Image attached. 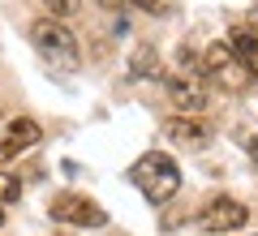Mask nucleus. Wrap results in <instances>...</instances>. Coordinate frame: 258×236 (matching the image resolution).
Returning <instances> with one entry per match:
<instances>
[{
  "label": "nucleus",
  "instance_id": "nucleus-1",
  "mask_svg": "<svg viewBox=\"0 0 258 236\" xmlns=\"http://www.w3.org/2000/svg\"><path fill=\"white\" fill-rule=\"evenodd\" d=\"M129 181L142 189V198H147L151 206H164V202H172L176 189H181V168H176L172 154L151 150V154H142L138 164L129 168Z\"/></svg>",
  "mask_w": 258,
  "mask_h": 236
},
{
  "label": "nucleus",
  "instance_id": "nucleus-2",
  "mask_svg": "<svg viewBox=\"0 0 258 236\" xmlns=\"http://www.w3.org/2000/svg\"><path fill=\"white\" fill-rule=\"evenodd\" d=\"M30 39H35L39 56H43V60L52 64V69H64V73H74L78 64H82V52H78V39H74V30L64 26L60 18H43V22H35Z\"/></svg>",
  "mask_w": 258,
  "mask_h": 236
},
{
  "label": "nucleus",
  "instance_id": "nucleus-3",
  "mask_svg": "<svg viewBox=\"0 0 258 236\" xmlns=\"http://www.w3.org/2000/svg\"><path fill=\"white\" fill-rule=\"evenodd\" d=\"M198 69H203L207 77H215V82H224L228 91H241V86L249 82L245 64L232 56L228 43H207V52H203V60H198Z\"/></svg>",
  "mask_w": 258,
  "mask_h": 236
},
{
  "label": "nucleus",
  "instance_id": "nucleus-4",
  "mask_svg": "<svg viewBox=\"0 0 258 236\" xmlns=\"http://www.w3.org/2000/svg\"><path fill=\"white\" fill-rule=\"evenodd\" d=\"M249 223V210H245V202H237V198H211L203 206V215H198V227L203 232H211V236H224V232H237V227H245Z\"/></svg>",
  "mask_w": 258,
  "mask_h": 236
},
{
  "label": "nucleus",
  "instance_id": "nucleus-5",
  "mask_svg": "<svg viewBox=\"0 0 258 236\" xmlns=\"http://www.w3.org/2000/svg\"><path fill=\"white\" fill-rule=\"evenodd\" d=\"M52 219L56 223H69V227H103L108 223L103 206H95L82 193H56L52 198Z\"/></svg>",
  "mask_w": 258,
  "mask_h": 236
},
{
  "label": "nucleus",
  "instance_id": "nucleus-6",
  "mask_svg": "<svg viewBox=\"0 0 258 236\" xmlns=\"http://www.w3.org/2000/svg\"><path fill=\"white\" fill-rule=\"evenodd\" d=\"M164 133L172 137V146H181V150H207L215 137V129L207 125L198 112H181V116H172L164 125Z\"/></svg>",
  "mask_w": 258,
  "mask_h": 236
},
{
  "label": "nucleus",
  "instance_id": "nucleus-7",
  "mask_svg": "<svg viewBox=\"0 0 258 236\" xmlns=\"http://www.w3.org/2000/svg\"><path fill=\"white\" fill-rule=\"evenodd\" d=\"M39 137H43V129H39V120L30 116H18L5 125V133H0V164H9V159H18L26 146H35Z\"/></svg>",
  "mask_w": 258,
  "mask_h": 236
},
{
  "label": "nucleus",
  "instance_id": "nucleus-8",
  "mask_svg": "<svg viewBox=\"0 0 258 236\" xmlns=\"http://www.w3.org/2000/svg\"><path fill=\"white\" fill-rule=\"evenodd\" d=\"M164 86H168V99L181 112H203L207 108V86L203 82H194V77H164Z\"/></svg>",
  "mask_w": 258,
  "mask_h": 236
},
{
  "label": "nucleus",
  "instance_id": "nucleus-9",
  "mask_svg": "<svg viewBox=\"0 0 258 236\" xmlns=\"http://www.w3.org/2000/svg\"><path fill=\"white\" fill-rule=\"evenodd\" d=\"M228 47H232V56H237V60L245 64V73L258 82V35H254L249 26H232Z\"/></svg>",
  "mask_w": 258,
  "mask_h": 236
},
{
  "label": "nucleus",
  "instance_id": "nucleus-10",
  "mask_svg": "<svg viewBox=\"0 0 258 236\" xmlns=\"http://www.w3.org/2000/svg\"><path fill=\"white\" fill-rule=\"evenodd\" d=\"M129 73H138V77H164V73H159L155 47H138V52H129Z\"/></svg>",
  "mask_w": 258,
  "mask_h": 236
},
{
  "label": "nucleus",
  "instance_id": "nucleus-11",
  "mask_svg": "<svg viewBox=\"0 0 258 236\" xmlns=\"http://www.w3.org/2000/svg\"><path fill=\"white\" fill-rule=\"evenodd\" d=\"M22 198V181L9 172H0V206H13V202Z\"/></svg>",
  "mask_w": 258,
  "mask_h": 236
},
{
  "label": "nucleus",
  "instance_id": "nucleus-12",
  "mask_svg": "<svg viewBox=\"0 0 258 236\" xmlns=\"http://www.w3.org/2000/svg\"><path fill=\"white\" fill-rule=\"evenodd\" d=\"M43 5L52 18H78V9H82V0H43Z\"/></svg>",
  "mask_w": 258,
  "mask_h": 236
},
{
  "label": "nucleus",
  "instance_id": "nucleus-13",
  "mask_svg": "<svg viewBox=\"0 0 258 236\" xmlns=\"http://www.w3.org/2000/svg\"><path fill=\"white\" fill-rule=\"evenodd\" d=\"M129 5H138L142 13H164V9H168L164 0H129Z\"/></svg>",
  "mask_w": 258,
  "mask_h": 236
},
{
  "label": "nucleus",
  "instance_id": "nucleus-14",
  "mask_svg": "<svg viewBox=\"0 0 258 236\" xmlns=\"http://www.w3.org/2000/svg\"><path fill=\"white\" fill-rule=\"evenodd\" d=\"M95 5H99V9H108V13H116V18L129 9V0H95Z\"/></svg>",
  "mask_w": 258,
  "mask_h": 236
},
{
  "label": "nucleus",
  "instance_id": "nucleus-15",
  "mask_svg": "<svg viewBox=\"0 0 258 236\" xmlns=\"http://www.w3.org/2000/svg\"><path fill=\"white\" fill-rule=\"evenodd\" d=\"M249 30H254V35H258V13H254V26H249Z\"/></svg>",
  "mask_w": 258,
  "mask_h": 236
},
{
  "label": "nucleus",
  "instance_id": "nucleus-16",
  "mask_svg": "<svg viewBox=\"0 0 258 236\" xmlns=\"http://www.w3.org/2000/svg\"><path fill=\"white\" fill-rule=\"evenodd\" d=\"M0 223H5V206H0Z\"/></svg>",
  "mask_w": 258,
  "mask_h": 236
},
{
  "label": "nucleus",
  "instance_id": "nucleus-17",
  "mask_svg": "<svg viewBox=\"0 0 258 236\" xmlns=\"http://www.w3.org/2000/svg\"><path fill=\"white\" fill-rule=\"evenodd\" d=\"M254 236H258V232H254Z\"/></svg>",
  "mask_w": 258,
  "mask_h": 236
}]
</instances>
